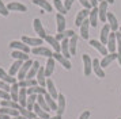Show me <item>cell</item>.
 Instances as JSON below:
<instances>
[{"mask_svg":"<svg viewBox=\"0 0 121 119\" xmlns=\"http://www.w3.org/2000/svg\"><path fill=\"white\" fill-rule=\"evenodd\" d=\"M8 14H10V11L7 10V5L3 3V0H0V15L8 16Z\"/></svg>","mask_w":121,"mask_h":119,"instance_id":"ee69618b","label":"cell"},{"mask_svg":"<svg viewBox=\"0 0 121 119\" xmlns=\"http://www.w3.org/2000/svg\"><path fill=\"white\" fill-rule=\"evenodd\" d=\"M38 69H39V62L38 61H34L33 65H31V68H30V70H29L27 76H26V79H33V77H35L37 73H38Z\"/></svg>","mask_w":121,"mask_h":119,"instance_id":"836d02e7","label":"cell"},{"mask_svg":"<svg viewBox=\"0 0 121 119\" xmlns=\"http://www.w3.org/2000/svg\"><path fill=\"white\" fill-rule=\"evenodd\" d=\"M116 39H117V49H118V53H121V32L116 31Z\"/></svg>","mask_w":121,"mask_h":119,"instance_id":"7dc6e473","label":"cell"},{"mask_svg":"<svg viewBox=\"0 0 121 119\" xmlns=\"http://www.w3.org/2000/svg\"><path fill=\"white\" fill-rule=\"evenodd\" d=\"M44 97H45V100H46V104L49 106L50 110H55V111H56V110H57V103L55 102V99L50 96L48 92H46V93L44 95Z\"/></svg>","mask_w":121,"mask_h":119,"instance_id":"ab89813d","label":"cell"},{"mask_svg":"<svg viewBox=\"0 0 121 119\" xmlns=\"http://www.w3.org/2000/svg\"><path fill=\"white\" fill-rule=\"evenodd\" d=\"M0 89H3V91L10 92V89H11V87H10V84H7V83H4V81H1V80H0Z\"/></svg>","mask_w":121,"mask_h":119,"instance_id":"c3c4849f","label":"cell"},{"mask_svg":"<svg viewBox=\"0 0 121 119\" xmlns=\"http://www.w3.org/2000/svg\"><path fill=\"white\" fill-rule=\"evenodd\" d=\"M56 22H57V31L59 32H63L65 30V18L64 15H61V14H57L56 15Z\"/></svg>","mask_w":121,"mask_h":119,"instance_id":"f546056e","label":"cell"},{"mask_svg":"<svg viewBox=\"0 0 121 119\" xmlns=\"http://www.w3.org/2000/svg\"><path fill=\"white\" fill-rule=\"evenodd\" d=\"M90 45L93 46L94 49H97L99 53L102 54V56H108V48L105 46L104 43L101 42V41H97V39H91L90 41Z\"/></svg>","mask_w":121,"mask_h":119,"instance_id":"30bf717a","label":"cell"},{"mask_svg":"<svg viewBox=\"0 0 121 119\" xmlns=\"http://www.w3.org/2000/svg\"><path fill=\"white\" fill-rule=\"evenodd\" d=\"M82 60H83V64H84V75L90 76L91 72H93V60L90 58L88 54H83Z\"/></svg>","mask_w":121,"mask_h":119,"instance_id":"5b68a950","label":"cell"},{"mask_svg":"<svg viewBox=\"0 0 121 119\" xmlns=\"http://www.w3.org/2000/svg\"><path fill=\"white\" fill-rule=\"evenodd\" d=\"M90 3H91V5L93 7H97V4H98V0H88Z\"/></svg>","mask_w":121,"mask_h":119,"instance_id":"db71d44e","label":"cell"},{"mask_svg":"<svg viewBox=\"0 0 121 119\" xmlns=\"http://www.w3.org/2000/svg\"><path fill=\"white\" fill-rule=\"evenodd\" d=\"M76 45H78V35H73L72 38H69V52H71V56L76 54Z\"/></svg>","mask_w":121,"mask_h":119,"instance_id":"60d3db41","label":"cell"},{"mask_svg":"<svg viewBox=\"0 0 121 119\" xmlns=\"http://www.w3.org/2000/svg\"><path fill=\"white\" fill-rule=\"evenodd\" d=\"M88 30H90V20L87 18L80 26V35H82L83 39H88Z\"/></svg>","mask_w":121,"mask_h":119,"instance_id":"f1b7e54d","label":"cell"},{"mask_svg":"<svg viewBox=\"0 0 121 119\" xmlns=\"http://www.w3.org/2000/svg\"><path fill=\"white\" fill-rule=\"evenodd\" d=\"M22 42L26 43V45H31L33 48H37V46H42V39L41 38H31V37H26L23 35L22 37Z\"/></svg>","mask_w":121,"mask_h":119,"instance_id":"9c48e42d","label":"cell"},{"mask_svg":"<svg viewBox=\"0 0 121 119\" xmlns=\"http://www.w3.org/2000/svg\"><path fill=\"white\" fill-rule=\"evenodd\" d=\"M46 92L49 93L50 96L53 97V99H57V96H59V93H57V91H56V87H55V83H53V80L52 79H48L46 80Z\"/></svg>","mask_w":121,"mask_h":119,"instance_id":"d6986e66","label":"cell"},{"mask_svg":"<svg viewBox=\"0 0 121 119\" xmlns=\"http://www.w3.org/2000/svg\"><path fill=\"white\" fill-rule=\"evenodd\" d=\"M26 89H27V95H45L46 93V89L39 85L30 87V88H26Z\"/></svg>","mask_w":121,"mask_h":119,"instance_id":"1f68e13d","label":"cell"},{"mask_svg":"<svg viewBox=\"0 0 121 119\" xmlns=\"http://www.w3.org/2000/svg\"><path fill=\"white\" fill-rule=\"evenodd\" d=\"M7 10L8 11H18V12H26L27 11V7L19 1H11L7 4Z\"/></svg>","mask_w":121,"mask_h":119,"instance_id":"8992f818","label":"cell"},{"mask_svg":"<svg viewBox=\"0 0 121 119\" xmlns=\"http://www.w3.org/2000/svg\"><path fill=\"white\" fill-rule=\"evenodd\" d=\"M73 1H75V0H64V7H65L67 11L71 10V7H72V4H73Z\"/></svg>","mask_w":121,"mask_h":119,"instance_id":"f907efd6","label":"cell"},{"mask_svg":"<svg viewBox=\"0 0 121 119\" xmlns=\"http://www.w3.org/2000/svg\"><path fill=\"white\" fill-rule=\"evenodd\" d=\"M45 41L49 43V45H52V46H53V50H55L56 53H60V52H61L60 42H59V41L53 37V35H46V37H45Z\"/></svg>","mask_w":121,"mask_h":119,"instance_id":"ac0fdd59","label":"cell"},{"mask_svg":"<svg viewBox=\"0 0 121 119\" xmlns=\"http://www.w3.org/2000/svg\"><path fill=\"white\" fill-rule=\"evenodd\" d=\"M79 3H80L84 8H87V10H91V8H93V5H91V3H90L88 0H79Z\"/></svg>","mask_w":121,"mask_h":119,"instance_id":"681fc988","label":"cell"},{"mask_svg":"<svg viewBox=\"0 0 121 119\" xmlns=\"http://www.w3.org/2000/svg\"><path fill=\"white\" fill-rule=\"evenodd\" d=\"M33 111L34 114L37 115V118H41V119H49V112H46V111H44L42 108L39 107V104L38 103H35L34 104V108H33Z\"/></svg>","mask_w":121,"mask_h":119,"instance_id":"7402d4cb","label":"cell"},{"mask_svg":"<svg viewBox=\"0 0 121 119\" xmlns=\"http://www.w3.org/2000/svg\"><path fill=\"white\" fill-rule=\"evenodd\" d=\"M120 32H121V27H120Z\"/></svg>","mask_w":121,"mask_h":119,"instance_id":"94428289","label":"cell"},{"mask_svg":"<svg viewBox=\"0 0 121 119\" xmlns=\"http://www.w3.org/2000/svg\"><path fill=\"white\" fill-rule=\"evenodd\" d=\"M33 24H34V30H35V32H37V35H38L41 39H45V37H46V32H45V28L42 27L41 20H39V19H34Z\"/></svg>","mask_w":121,"mask_h":119,"instance_id":"8fae6325","label":"cell"},{"mask_svg":"<svg viewBox=\"0 0 121 119\" xmlns=\"http://www.w3.org/2000/svg\"><path fill=\"white\" fill-rule=\"evenodd\" d=\"M117 119H121V118H117Z\"/></svg>","mask_w":121,"mask_h":119,"instance_id":"e7e4bbea","label":"cell"},{"mask_svg":"<svg viewBox=\"0 0 121 119\" xmlns=\"http://www.w3.org/2000/svg\"><path fill=\"white\" fill-rule=\"evenodd\" d=\"M11 116H8V115H4V114H0V119H10Z\"/></svg>","mask_w":121,"mask_h":119,"instance_id":"11a10c76","label":"cell"},{"mask_svg":"<svg viewBox=\"0 0 121 119\" xmlns=\"http://www.w3.org/2000/svg\"><path fill=\"white\" fill-rule=\"evenodd\" d=\"M35 119H41V118H35Z\"/></svg>","mask_w":121,"mask_h":119,"instance_id":"6125c7cd","label":"cell"},{"mask_svg":"<svg viewBox=\"0 0 121 119\" xmlns=\"http://www.w3.org/2000/svg\"><path fill=\"white\" fill-rule=\"evenodd\" d=\"M60 45H61V52L60 53L63 54L65 58L69 60V57H71V52H69V39L64 38V39L60 42Z\"/></svg>","mask_w":121,"mask_h":119,"instance_id":"44dd1931","label":"cell"},{"mask_svg":"<svg viewBox=\"0 0 121 119\" xmlns=\"http://www.w3.org/2000/svg\"><path fill=\"white\" fill-rule=\"evenodd\" d=\"M10 48L15 49V50L25 52V53H29V52H30V48H29L26 43H23L22 41H11V42H10Z\"/></svg>","mask_w":121,"mask_h":119,"instance_id":"ba28073f","label":"cell"},{"mask_svg":"<svg viewBox=\"0 0 121 119\" xmlns=\"http://www.w3.org/2000/svg\"><path fill=\"white\" fill-rule=\"evenodd\" d=\"M106 1H108V4H113L114 3V0H106Z\"/></svg>","mask_w":121,"mask_h":119,"instance_id":"91938a15","label":"cell"},{"mask_svg":"<svg viewBox=\"0 0 121 119\" xmlns=\"http://www.w3.org/2000/svg\"><path fill=\"white\" fill-rule=\"evenodd\" d=\"M90 118V111H84V112H82V115L79 116V119H88Z\"/></svg>","mask_w":121,"mask_h":119,"instance_id":"816d5d0a","label":"cell"},{"mask_svg":"<svg viewBox=\"0 0 121 119\" xmlns=\"http://www.w3.org/2000/svg\"><path fill=\"white\" fill-rule=\"evenodd\" d=\"M53 4H55V8L59 11V14H61V15H65L67 14V10H65V7H64V3H63L61 0H53Z\"/></svg>","mask_w":121,"mask_h":119,"instance_id":"b9f144b4","label":"cell"},{"mask_svg":"<svg viewBox=\"0 0 121 119\" xmlns=\"http://www.w3.org/2000/svg\"><path fill=\"white\" fill-rule=\"evenodd\" d=\"M11 57L15 60H21V61H29V56L27 53H25V52H21V50H14V52H11Z\"/></svg>","mask_w":121,"mask_h":119,"instance_id":"4dcf8cb0","label":"cell"},{"mask_svg":"<svg viewBox=\"0 0 121 119\" xmlns=\"http://www.w3.org/2000/svg\"><path fill=\"white\" fill-rule=\"evenodd\" d=\"M0 80L7 83V84H15L17 83V79L14 76H11L10 73H7L3 68H0Z\"/></svg>","mask_w":121,"mask_h":119,"instance_id":"2e32d148","label":"cell"},{"mask_svg":"<svg viewBox=\"0 0 121 119\" xmlns=\"http://www.w3.org/2000/svg\"><path fill=\"white\" fill-rule=\"evenodd\" d=\"M33 62L34 61H31V60L23 62V65L21 66V69H19V72H18V79H19V81L26 79V76H27V73H29V70H30V68H31Z\"/></svg>","mask_w":121,"mask_h":119,"instance_id":"6da1fadb","label":"cell"},{"mask_svg":"<svg viewBox=\"0 0 121 119\" xmlns=\"http://www.w3.org/2000/svg\"><path fill=\"white\" fill-rule=\"evenodd\" d=\"M98 1H102V0H98Z\"/></svg>","mask_w":121,"mask_h":119,"instance_id":"be15d7a7","label":"cell"},{"mask_svg":"<svg viewBox=\"0 0 121 119\" xmlns=\"http://www.w3.org/2000/svg\"><path fill=\"white\" fill-rule=\"evenodd\" d=\"M0 99H1V100H11V96H10V92H7V91H3V89H0Z\"/></svg>","mask_w":121,"mask_h":119,"instance_id":"f6af8a7d","label":"cell"},{"mask_svg":"<svg viewBox=\"0 0 121 119\" xmlns=\"http://www.w3.org/2000/svg\"><path fill=\"white\" fill-rule=\"evenodd\" d=\"M23 65V61H21V60H15V62L11 65V68H10V75L11 76H15L18 75V72H19V69H21V66Z\"/></svg>","mask_w":121,"mask_h":119,"instance_id":"e575fe53","label":"cell"},{"mask_svg":"<svg viewBox=\"0 0 121 119\" xmlns=\"http://www.w3.org/2000/svg\"><path fill=\"white\" fill-rule=\"evenodd\" d=\"M88 20H90V26L97 27V22L99 20V16H98V7H93L90 10V15H88Z\"/></svg>","mask_w":121,"mask_h":119,"instance_id":"9a60e30c","label":"cell"},{"mask_svg":"<svg viewBox=\"0 0 121 119\" xmlns=\"http://www.w3.org/2000/svg\"><path fill=\"white\" fill-rule=\"evenodd\" d=\"M19 91H21V88H19V84H18V83L11 84V89H10V96H11V100L18 102V99H19Z\"/></svg>","mask_w":121,"mask_h":119,"instance_id":"4316f807","label":"cell"},{"mask_svg":"<svg viewBox=\"0 0 121 119\" xmlns=\"http://www.w3.org/2000/svg\"><path fill=\"white\" fill-rule=\"evenodd\" d=\"M98 16L101 22H106L108 20V1L102 0L98 5Z\"/></svg>","mask_w":121,"mask_h":119,"instance_id":"3957f363","label":"cell"},{"mask_svg":"<svg viewBox=\"0 0 121 119\" xmlns=\"http://www.w3.org/2000/svg\"><path fill=\"white\" fill-rule=\"evenodd\" d=\"M18 84L21 88H30V87H35L38 84V81L34 79H25V80H21Z\"/></svg>","mask_w":121,"mask_h":119,"instance_id":"d6a6232c","label":"cell"},{"mask_svg":"<svg viewBox=\"0 0 121 119\" xmlns=\"http://www.w3.org/2000/svg\"><path fill=\"white\" fill-rule=\"evenodd\" d=\"M49 119H61V116L60 115H56V116H50Z\"/></svg>","mask_w":121,"mask_h":119,"instance_id":"680465c9","label":"cell"},{"mask_svg":"<svg viewBox=\"0 0 121 119\" xmlns=\"http://www.w3.org/2000/svg\"><path fill=\"white\" fill-rule=\"evenodd\" d=\"M53 70H55V58H53V57H50V58H48V61H46V66H45V76H46V77H50V76L53 75Z\"/></svg>","mask_w":121,"mask_h":119,"instance_id":"cb8c5ba5","label":"cell"},{"mask_svg":"<svg viewBox=\"0 0 121 119\" xmlns=\"http://www.w3.org/2000/svg\"><path fill=\"white\" fill-rule=\"evenodd\" d=\"M108 24L113 32L118 31V20L114 16V14H112V12H108Z\"/></svg>","mask_w":121,"mask_h":119,"instance_id":"5bb4252c","label":"cell"},{"mask_svg":"<svg viewBox=\"0 0 121 119\" xmlns=\"http://www.w3.org/2000/svg\"><path fill=\"white\" fill-rule=\"evenodd\" d=\"M37 103L39 104V107L42 108L44 111H46V112H49V111H50L49 106L46 104V100H45L44 95H37Z\"/></svg>","mask_w":121,"mask_h":119,"instance_id":"f35d334b","label":"cell"},{"mask_svg":"<svg viewBox=\"0 0 121 119\" xmlns=\"http://www.w3.org/2000/svg\"><path fill=\"white\" fill-rule=\"evenodd\" d=\"M1 107H7V108H14V110H19L21 106L18 102H14V100H1L0 103Z\"/></svg>","mask_w":121,"mask_h":119,"instance_id":"8d00e7d4","label":"cell"},{"mask_svg":"<svg viewBox=\"0 0 121 119\" xmlns=\"http://www.w3.org/2000/svg\"><path fill=\"white\" fill-rule=\"evenodd\" d=\"M109 35H110V27H109V24H105L102 27V30H101V38H99V41L104 45H106L108 39H109Z\"/></svg>","mask_w":121,"mask_h":119,"instance_id":"484cf974","label":"cell"},{"mask_svg":"<svg viewBox=\"0 0 121 119\" xmlns=\"http://www.w3.org/2000/svg\"><path fill=\"white\" fill-rule=\"evenodd\" d=\"M56 39H57V41H59V42H61V41H63V39H64V37H63V34H61V32H59V34H56Z\"/></svg>","mask_w":121,"mask_h":119,"instance_id":"f5cc1de1","label":"cell"},{"mask_svg":"<svg viewBox=\"0 0 121 119\" xmlns=\"http://www.w3.org/2000/svg\"><path fill=\"white\" fill-rule=\"evenodd\" d=\"M117 56H118V53H109L108 56H105L104 60L101 61V66H102V68H106V66L110 65L114 60H117Z\"/></svg>","mask_w":121,"mask_h":119,"instance_id":"603a6c76","label":"cell"},{"mask_svg":"<svg viewBox=\"0 0 121 119\" xmlns=\"http://www.w3.org/2000/svg\"><path fill=\"white\" fill-rule=\"evenodd\" d=\"M106 46H108V52H109V53H116V50H117V39H116V32H110Z\"/></svg>","mask_w":121,"mask_h":119,"instance_id":"52a82bcc","label":"cell"},{"mask_svg":"<svg viewBox=\"0 0 121 119\" xmlns=\"http://www.w3.org/2000/svg\"><path fill=\"white\" fill-rule=\"evenodd\" d=\"M88 15H90V10H87V8H83L82 11H79L78 15H76V18H75V26L80 27L83 22L88 18Z\"/></svg>","mask_w":121,"mask_h":119,"instance_id":"277c9868","label":"cell"},{"mask_svg":"<svg viewBox=\"0 0 121 119\" xmlns=\"http://www.w3.org/2000/svg\"><path fill=\"white\" fill-rule=\"evenodd\" d=\"M61 34H63V37L67 38V39H69V38H72L73 35H76V34L72 31V30H64V31L61 32Z\"/></svg>","mask_w":121,"mask_h":119,"instance_id":"bcb514c9","label":"cell"},{"mask_svg":"<svg viewBox=\"0 0 121 119\" xmlns=\"http://www.w3.org/2000/svg\"><path fill=\"white\" fill-rule=\"evenodd\" d=\"M0 114H4V115H8V116H18L19 115V110H14V108H7V107H0Z\"/></svg>","mask_w":121,"mask_h":119,"instance_id":"d590c367","label":"cell"},{"mask_svg":"<svg viewBox=\"0 0 121 119\" xmlns=\"http://www.w3.org/2000/svg\"><path fill=\"white\" fill-rule=\"evenodd\" d=\"M117 60H118V65L121 66V53H118V56H117Z\"/></svg>","mask_w":121,"mask_h":119,"instance_id":"6f0895ef","label":"cell"},{"mask_svg":"<svg viewBox=\"0 0 121 119\" xmlns=\"http://www.w3.org/2000/svg\"><path fill=\"white\" fill-rule=\"evenodd\" d=\"M31 54L34 56H44V57H53V52L48 48H44V46H37V48H33L31 49Z\"/></svg>","mask_w":121,"mask_h":119,"instance_id":"7a4b0ae2","label":"cell"},{"mask_svg":"<svg viewBox=\"0 0 121 119\" xmlns=\"http://www.w3.org/2000/svg\"><path fill=\"white\" fill-rule=\"evenodd\" d=\"M21 88V87H19ZM27 89L26 88H21L19 91V99H18V103L21 107H26V103H27Z\"/></svg>","mask_w":121,"mask_h":119,"instance_id":"d4e9b609","label":"cell"},{"mask_svg":"<svg viewBox=\"0 0 121 119\" xmlns=\"http://www.w3.org/2000/svg\"><path fill=\"white\" fill-rule=\"evenodd\" d=\"M35 103H37V95H29L27 96V103H26V108L30 110V111H33Z\"/></svg>","mask_w":121,"mask_h":119,"instance_id":"7bdbcfd3","label":"cell"},{"mask_svg":"<svg viewBox=\"0 0 121 119\" xmlns=\"http://www.w3.org/2000/svg\"><path fill=\"white\" fill-rule=\"evenodd\" d=\"M93 72L97 75V77H105V72H104V68L101 66V61L98 58H94L93 60Z\"/></svg>","mask_w":121,"mask_h":119,"instance_id":"4fadbf2b","label":"cell"},{"mask_svg":"<svg viewBox=\"0 0 121 119\" xmlns=\"http://www.w3.org/2000/svg\"><path fill=\"white\" fill-rule=\"evenodd\" d=\"M53 58H55L56 61H59V62H60V64L63 65L67 70L71 69V62H69V60L65 58L61 53H56V52H55V53H53Z\"/></svg>","mask_w":121,"mask_h":119,"instance_id":"7c38bea8","label":"cell"},{"mask_svg":"<svg viewBox=\"0 0 121 119\" xmlns=\"http://www.w3.org/2000/svg\"><path fill=\"white\" fill-rule=\"evenodd\" d=\"M10 119H26L23 115H18V116H14V118H10Z\"/></svg>","mask_w":121,"mask_h":119,"instance_id":"9f6ffc18","label":"cell"},{"mask_svg":"<svg viewBox=\"0 0 121 119\" xmlns=\"http://www.w3.org/2000/svg\"><path fill=\"white\" fill-rule=\"evenodd\" d=\"M19 114L23 115L26 119H35L37 118V115L34 114V111H30V110H27L26 107H21L19 108Z\"/></svg>","mask_w":121,"mask_h":119,"instance_id":"74e56055","label":"cell"},{"mask_svg":"<svg viewBox=\"0 0 121 119\" xmlns=\"http://www.w3.org/2000/svg\"><path fill=\"white\" fill-rule=\"evenodd\" d=\"M37 81H38V85L45 88L46 87V76H45V66H39L38 73H37Z\"/></svg>","mask_w":121,"mask_h":119,"instance_id":"ffe728a7","label":"cell"},{"mask_svg":"<svg viewBox=\"0 0 121 119\" xmlns=\"http://www.w3.org/2000/svg\"><path fill=\"white\" fill-rule=\"evenodd\" d=\"M64 110H65V97H64L63 93H60L57 96V110H56V114L61 116L64 114Z\"/></svg>","mask_w":121,"mask_h":119,"instance_id":"e0dca14e","label":"cell"},{"mask_svg":"<svg viewBox=\"0 0 121 119\" xmlns=\"http://www.w3.org/2000/svg\"><path fill=\"white\" fill-rule=\"evenodd\" d=\"M34 4L39 5L41 8L44 11H46V12H52L53 11V7H52V4H50L49 1H46V0H33Z\"/></svg>","mask_w":121,"mask_h":119,"instance_id":"83f0119b","label":"cell"}]
</instances>
